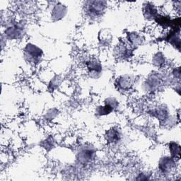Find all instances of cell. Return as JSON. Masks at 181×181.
Here are the masks:
<instances>
[{
    "label": "cell",
    "instance_id": "3",
    "mask_svg": "<svg viewBox=\"0 0 181 181\" xmlns=\"http://www.w3.org/2000/svg\"><path fill=\"white\" fill-rule=\"evenodd\" d=\"M147 13V15L146 16V18L149 17H153L156 18V10L155 9V8L153 7L152 5H147L146 7H145L144 9V13Z\"/></svg>",
    "mask_w": 181,
    "mask_h": 181
},
{
    "label": "cell",
    "instance_id": "2",
    "mask_svg": "<svg viewBox=\"0 0 181 181\" xmlns=\"http://www.w3.org/2000/svg\"><path fill=\"white\" fill-rule=\"evenodd\" d=\"M173 161L171 159H170L169 158H165L162 163L160 164V167L162 169L163 171H168L170 169H171V168L173 166Z\"/></svg>",
    "mask_w": 181,
    "mask_h": 181
},
{
    "label": "cell",
    "instance_id": "4",
    "mask_svg": "<svg viewBox=\"0 0 181 181\" xmlns=\"http://www.w3.org/2000/svg\"><path fill=\"white\" fill-rule=\"evenodd\" d=\"M119 139V134L117 132H115V130H110L109 131L108 134V140L110 142H113L115 141L118 140Z\"/></svg>",
    "mask_w": 181,
    "mask_h": 181
},
{
    "label": "cell",
    "instance_id": "1",
    "mask_svg": "<svg viewBox=\"0 0 181 181\" xmlns=\"http://www.w3.org/2000/svg\"><path fill=\"white\" fill-rule=\"evenodd\" d=\"M33 51V45L27 46L26 49V53H28V57H27V58H28L29 60L35 61L37 59H38L41 56V54H40V52L41 53V51L37 48L36 49H35L34 52Z\"/></svg>",
    "mask_w": 181,
    "mask_h": 181
},
{
    "label": "cell",
    "instance_id": "5",
    "mask_svg": "<svg viewBox=\"0 0 181 181\" xmlns=\"http://www.w3.org/2000/svg\"><path fill=\"white\" fill-rule=\"evenodd\" d=\"M113 110V107L110 106V105H106V106L104 107H100L98 108V112L100 115H106L108 114L109 113H110Z\"/></svg>",
    "mask_w": 181,
    "mask_h": 181
},
{
    "label": "cell",
    "instance_id": "6",
    "mask_svg": "<svg viewBox=\"0 0 181 181\" xmlns=\"http://www.w3.org/2000/svg\"><path fill=\"white\" fill-rule=\"evenodd\" d=\"M170 151H171L172 155L175 156H178V158L180 157V146L176 144H171L170 145Z\"/></svg>",
    "mask_w": 181,
    "mask_h": 181
}]
</instances>
